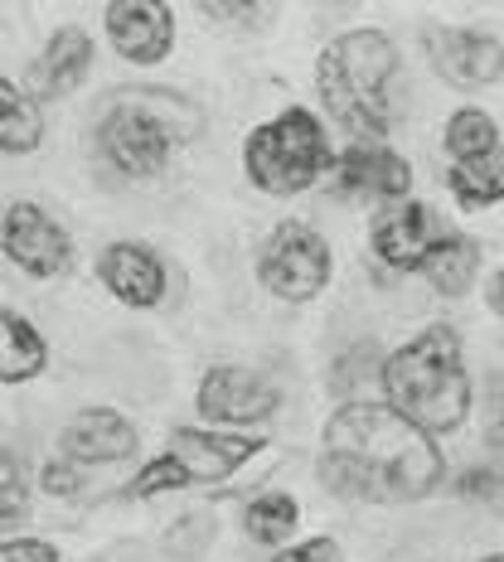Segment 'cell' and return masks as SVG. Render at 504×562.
Wrapping results in <instances>:
<instances>
[{
	"mask_svg": "<svg viewBox=\"0 0 504 562\" xmlns=\"http://www.w3.org/2000/svg\"><path fill=\"white\" fill-rule=\"evenodd\" d=\"M427 58L451 88H490L500 83L504 74V44L495 40L490 30H475V25H456V30H441L432 25L427 34Z\"/></svg>",
	"mask_w": 504,
	"mask_h": 562,
	"instance_id": "10",
	"label": "cell"
},
{
	"mask_svg": "<svg viewBox=\"0 0 504 562\" xmlns=\"http://www.w3.org/2000/svg\"><path fill=\"white\" fill-rule=\"evenodd\" d=\"M194 136H199L194 102L175 98V92H156V88L116 98L108 116L98 122V150L126 180H150V175H160L170 166L175 150Z\"/></svg>",
	"mask_w": 504,
	"mask_h": 562,
	"instance_id": "4",
	"label": "cell"
},
{
	"mask_svg": "<svg viewBox=\"0 0 504 562\" xmlns=\"http://www.w3.org/2000/svg\"><path fill=\"white\" fill-rule=\"evenodd\" d=\"M422 277L432 281L437 296H466L480 277V243L466 238V233H451V238L422 262Z\"/></svg>",
	"mask_w": 504,
	"mask_h": 562,
	"instance_id": "18",
	"label": "cell"
},
{
	"mask_svg": "<svg viewBox=\"0 0 504 562\" xmlns=\"http://www.w3.org/2000/svg\"><path fill=\"white\" fill-rule=\"evenodd\" d=\"M190 480H184V471L175 465V456H150L146 465L136 471V480L126 485V495H136V499H150V495H175V490H184Z\"/></svg>",
	"mask_w": 504,
	"mask_h": 562,
	"instance_id": "24",
	"label": "cell"
},
{
	"mask_svg": "<svg viewBox=\"0 0 504 562\" xmlns=\"http://www.w3.org/2000/svg\"><path fill=\"white\" fill-rule=\"evenodd\" d=\"M0 248H5V257L20 272H30L40 281L64 277L74 267V238H68V228L44 214L40 204H30V199L5 209V218H0Z\"/></svg>",
	"mask_w": 504,
	"mask_h": 562,
	"instance_id": "7",
	"label": "cell"
},
{
	"mask_svg": "<svg viewBox=\"0 0 504 562\" xmlns=\"http://www.w3.org/2000/svg\"><path fill=\"white\" fill-rule=\"evenodd\" d=\"M441 140H447L451 166H461V160H475V156H485V150L500 146V126H495V116H490V112L461 108V112H451L447 136H441Z\"/></svg>",
	"mask_w": 504,
	"mask_h": 562,
	"instance_id": "21",
	"label": "cell"
},
{
	"mask_svg": "<svg viewBox=\"0 0 504 562\" xmlns=\"http://www.w3.org/2000/svg\"><path fill=\"white\" fill-rule=\"evenodd\" d=\"M267 437H248V431H224V427H175L170 431V456L184 471L190 485H219V480L238 475Z\"/></svg>",
	"mask_w": 504,
	"mask_h": 562,
	"instance_id": "9",
	"label": "cell"
},
{
	"mask_svg": "<svg viewBox=\"0 0 504 562\" xmlns=\"http://www.w3.org/2000/svg\"><path fill=\"white\" fill-rule=\"evenodd\" d=\"M383 403L407 422H417L427 437L456 431L471 417V373H466V349L451 325H427L403 349H393L379 364Z\"/></svg>",
	"mask_w": 504,
	"mask_h": 562,
	"instance_id": "2",
	"label": "cell"
},
{
	"mask_svg": "<svg viewBox=\"0 0 504 562\" xmlns=\"http://www.w3.org/2000/svg\"><path fill=\"white\" fill-rule=\"evenodd\" d=\"M335 190L349 199H393L403 204L407 190H413V166L407 156H397L383 140H355L331 160Z\"/></svg>",
	"mask_w": 504,
	"mask_h": 562,
	"instance_id": "12",
	"label": "cell"
},
{
	"mask_svg": "<svg viewBox=\"0 0 504 562\" xmlns=\"http://www.w3.org/2000/svg\"><path fill=\"white\" fill-rule=\"evenodd\" d=\"M40 140H44V116L34 108V98L0 74V150L5 156H30V150H40Z\"/></svg>",
	"mask_w": 504,
	"mask_h": 562,
	"instance_id": "20",
	"label": "cell"
},
{
	"mask_svg": "<svg viewBox=\"0 0 504 562\" xmlns=\"http://www.w3.org/2000/svg\"><path fill=\"white\" fill-rule=\"evenodd\" d=\"M272 562H345V548L331 533H315V538H301V543H287Z\"/></svg>",
	"mask_w": 504,
	"mask_h": 562,
	"instance_id": "25",
	"label": "cell"
},
{
	"mask_svg": "<svg viewBox=\"0 0 504 562\" xmlns=\"http://www.w3.org/2000/svg\"><path fill=\"white\" fill-rule=\"evenodd\" d=\"M480 562H504V553H490V558H480Z\"/></svg>",
	"mask_w": 504,
	"mask_h": 562,
	"instance_id": "30",
	"label": "cell"
},
{
	"mask_svg": "<svg viewBox=\"0 0 504 562\" xmlns=\"http://www.w3.org/2000/svg\"><path fill=\"white\" fill-rule=\"evenodd\" d=\"M485 301H490V311H495L500 321H504V267H500L495 277H490V286H485Z\"/></svg>",
	"mask_w": 504,
	"mask_h": 562,
	"instance_id": "29",
	"label": "cell"
},
{
	"mask_svg": "<svg viewBox=\"0 0 504 562\" xmlns=\"http://www.w3.org/2000/svg\"><path fill=\"white\" fill-rule=\"evenodd\" d=\"M447 184H451V199H456L461 209H490V204H504V140H500L495 150H485V156L451 166Z\"/></svg>",
	"mask_w": 504,
	"mask_h": 562,
	"instance_id": "19",
	"label": "cell"
},
{
	"mask_svg": "<svg viewBox=\"0 0 504 562\" xmlns=\"http://www.w3.org/2000/svg\"><path fill=\"white\" fill-rule=\"evenodd\" d=\"M49 364L44 335L20 311H0V383H30Z\"/></svg>",
	"mask_w": 504,
	"mask_h": 562,
	"instance_id": "17",
	"label": "cell"
},
{
	"mask_svg": "<svg viewBox=\"0 0 504 562\" xmlns=\"http://www.w3.org/2000/svg\"><path fill=\"white\" fill-rule=\"evenodd\" d=\"M102 30L126 64H160L175 49V15L166 0H112L102 10Z\"/></svg>",
	"mask_w": 504,
	"mask_h": 562,
	"instance_id": "13",
	"label": "cell"
},
{
	"mask_svg": "<svg viewBox=\"0 0 504 562\" xmlns=\"http://www.w3.org/2000/svg\"><path fill=\"white\" fill-rule=\"evenodd\" d=\"M209 20H243V25H253V20H262L267 10L262 5H199Z\"/></svg>",
	"mask_w": 504,
	"mask_h": 562,
	"instance_id": "28",
	"label": "cell"
},
{
	"mask_svg": "<svg viewBox=\"0 0 504 562\" xmlns=\"http://www.w3.org/2000/svg\"><path fill=\"white\" fill-rule=\"evenodd\" d=\"M40 485H44V495L68 499V495H78V490H83V471H78L74 461H64V456H58V461H49L40 471Z\"/></svg>",
	"mask_w": 504,
	"mask_h": 562,
	"instance_id": "26",
	"label": "cell"
},
{
	"mask_svg": "<svg viewBox=\"0 0 504 562\" xmlns=\"http://www.w3.org/2000/svg\"><path fill=\"white\" fill-rule=\"evenodd\" d=\"M194 407L199 417H209V427H257V422L277 417L281 393L277 383H267L262 373L243 364H214L199 379Z\"/></svg>",
	"mask_w": 504,
	"mask_h": 562,
	"instance_id": "8",
	"label": "cell"
},
{
	"mask_svg": "<svg viewBox=\"0 0 504 562\" xmlns=\"http://www.w3.org/2000/svg\"><path fill=\"white\" fill-rule=\"evenodd\" d=\"M243 524H248V538L253 543H267V548H281L291 533H296L301 524V505L291 495H257L248 514H243Z\"/></svg>",
	"mask_w": 504,
	"mask_h": 562,
	"instance_id": "22",
	"label": "cell"
},
{
	"mask_svg": "<svg viewBox=\"0 0 504 562\" xmlns=\"http://www.w3.org/2000/svg\"><path fill=\"white\" fill-rule=\"evenodd\" d=\"M331 272H335L331 243L311 224H296V218L277 224L272 238L257 252V281H262L277 301H315L331 286Z\"/></svg>",
	"mask_w": 504,
	"mask_h": 562,
	"instance_id": "6",
	"label": "cell"
},
{
	"mask_svg": "<svg viewBox=\"0 0 504 562\" xmlns=\"http://www.w3.org/2000/svg\"><path fill=\"white\" fill-rule=\"evenodd\" d=\"M92 68V34L83 25H64L49 34L44 54L34 58V88L40 98H64L88 78Z\"/></svg>",
	"mask_w": 504,
	"mask_h": 562,
	"instance_id": "16",
	"label": "cell"
},
{
	"mask_svg": "<svg viewBox=\"0 0 504 562\" xmlns=\"http://www.w3.org/2000/svg\"><path fill=\"white\" fill-rule=\"evenodd\" d=\"M335 150L325 122L311 108H287L253 126L243 140V170L262 194H301L331 170Z\"/></svg>",
	"mask_w": 504,
	"mask_h": 562,
	"instance_id": "5",
	"label": "cell"
},
{
	"mask_svg": "<svg viewBox=\"0 0 504 562\" xmlns=\"http://www.w3.org/2000/svg\"><path fill=\"white\" fill-rule=\"evenodd\" d=\"M136 451H141L136 422L122 417L116 407H83V413L64 427V437H58V456H64V461H74L78 471H83V465L132 461Z\"/></svg>",
	"mask_w": 504,
	"mask_h": 562,
	"instance_id": "14",
	"label": "cell"
},
{
	"mask_svg": "<svg viewBox=\"0 0 504 562\" xmlns=\"http://www.w3.org/2000/svg\"><path fill=\"white\" fill-rule=\"evenodd\" d=\"M0 562H58V548L44 543V538H5Z\"/></svg>",
	"mask_w": 504,
	"mask_h": 562,
	"instance_id": "27",
	"label": "cell"
},
{
	"mask_svg": "<svg viewBox=\"0 0 504 562\" xmlns=\"http://www.w3.org/2000/svg\"><path fill=\"white\" fill-rule=\"evenodd\" d=\"M315 475L331 495L355 505H403L427 499L447 475V461L437 437H427L389 403L349 397L325 417Z\"/></svg>",
	"mask_w": 504,
	"mask_h": 562,
	"instance_id": "1",
	"label": "cell"
},
{
	"mask_svg": "<svg viewBox=\"0 0 504 562\" xmlns=\"http://www.w3.org/2000/svg\"><path fill=\"white\" fill-rule=\"evenodd\" d=\"M397 74V49L383 30H349L315 58V92L339 132L355 140H383L393 126L389 83Z\"/></svg>",
	"mask_w": 504,
	"mask_h": 562,
	"instance_id": "3",
	"label": "cell"
},
{
	"mask_svg": "<svg viewBox=\"0 0 504 562\" xmlns=\"http://www.w3.org/2000/svg\"><path fill=\"white\" fill-rule=\"evenodd\" d=\"M98 277H102V286L132 311L160 306L166 286H170L166 262H160V252L146 248V243H108V248L98 252Z\"/></svg>",
	"mask_w": 504,
	"mask_h": 562,
	"instance_id": "15",
	"label": "cell"
},
{
	"mask_svg": "<svg viewBox=\"0 0 504 562\" xmlns=\"http://www.w3.org/2000/svg\"><path fill=\"white\" fill-rule=\"evenodd\" d=\"M30 509V465L20 451L0 447V519H20Z\"/></svg>",
	"mask_w": 504,
	"mask_h": 562,
	"instance_id": "23",
	"label": "cell"
},
{
	"mask_svg": "<svg viewBox=\"0 0 504 562\" xmlns=\"http://www.w3.org/2000/svg\"><path fill=\"white\" fill-rule=\"evenodd\" d=\"M451 238V228L441 224V214L432 204H417V199H403L389 214L373 224V257L389 262L393 272H422L432 252Z\"/></svg>",
	"mask_w": 504,
	"mask_h": 562,
	"instance_id": "11",
	"label": "cell"
}]
</instances>
